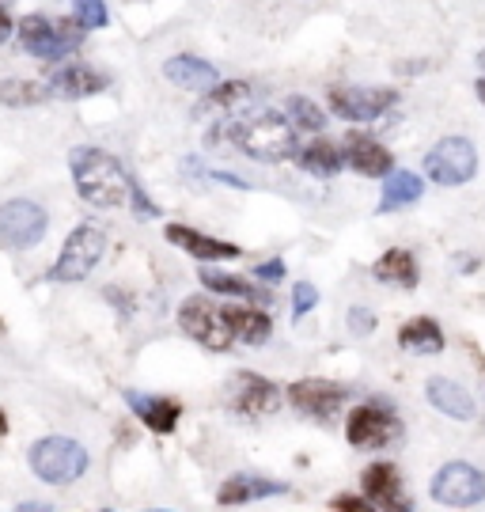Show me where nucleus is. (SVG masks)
Segmentation results:
<instances>
[{
  "mask_svg": "<svg viewBox=\"0 0 485 512\" xmlns=\"http://www.w3.org/2000/svg\"><path fill=\"white\" fill-rule=\"evenodd\" d=\"M213 137H228L243 156H251L258 164H285L288 156H296V129L277 110H262L251 118L224 122L220 133H213Z\"/></svg>",
  "mask_w": 485,
  "mask_h": 512,
  "instance_id": "obj_1",
  "label": "nucleus"
},
{
  "mask_svg": "<svg viewBox=\"0 0 485 512\" xmlns=\"http://www.w3.org/2000/svg\"><path fill=\"white\" fill-rule=\"evenodd\" d=\"M69 167L72 183H76L84 202L99 205V209H118V205H126L133 198V183H129L126 167L118 164L110 152H103V148H72Z\"/></svg>",
  "mask_w": 485,
  "mask_h": 512,
  "instance_id": "obj_2",
  "label": "nucleus"
},
{
  "mask_svg": "<svg viewBox=\"0 0 485 512\" xmlns=\"http://www.w3.org/2000/svg\"><path fill=\"white\" fill-rule=\"evenodd\" d=\"M84 27L76 19H46V16H23L19 19V46L31 57L42 61H61L65 54L80 50Z\"/></svg>",
  "mask_w": 485,
  "mask_h": 512,
  "instance_id": "obj_3",
  "label": "nucleus"
},
{
  "mask_svg": "<svg viewBox=\"0 0 485 512\" xmlns=\"http://www.w3.org/2000/svg\"><path fill=\"white\" fill-rule=\"evenodd\" d=\"M31 471L50 486H69L88 471V448L69 437H46L31 448Z\"/></svg>",
  "mask_w": 485,
  "mask_h": 512,
  "instance_id": "obj_4",
  "label": "nucleus"
},
{
  "mask_svg": "<svg viewBox=\"0 0 485 512\" xmlns=\"http://www.w3.org/2000/svg\"><path fill=\"white\" fill-rule=\"evenodd\" d=\"M103 251H107V232L99 224H80L65 239V247L57 255V266L50 277L54 281H84L95 270V262L103 258Z\"/></svg>",
  "mask_w": 485,
  "mask_h": 512,
  "instance_id": "obj_5",
  "label": "nucleus"
},
{
  "mask_svg": "<svg viewBox=\"0 0 485 512\" xmlns=\"http://www.w3.org/2000/svg\"><path fill=\"white\" fill-rule=\"evenodd\" d=\"M46 228H50V217L31 198H12V202L0 205V243L4 247L31 251V247H38V239L46 236Z\"/></svg>",
  "mask_w": 485,
  "mask_h": 512,
  "instance_id": "obj_6",
  "label": "nucleus"
},
{
  "mask_svg": "<svg viewBox=\"0 0 485 512\" xmlns=\"http://www.w3.org/2000/svg\"><path fill=\"white\" fill-rule=\"evenodd\" d=\"M478 171V152L467 137H444L425 156V175L440 186H463Z\"/></svg>",
  "mask_w": 485,
  "mask_h": 512,
  "instance_id": "obj_7",
  "label": "nucleus"
},
{
  "mask_svg": "<svg viewBox=\"0 0 485 512\" xmlns=\"http://www.w3.org/2000/svg\"><path fill=\"white\" fill-rule=\"evenodd\" d=\"M432 501L448 505V509H470L485 501V475L470 463H444L429 482Z\"/></svg>",
  "mask_w": 485,
  "mask_h": 512,
  "instance_id": "obj_8",
  "label": "nucleus"
},
{
  "mask_svg": "<svg viewBox=\"0 0 485 512\" xmlns=\"http://www.w3.org/2000/svg\"><path fill=\"white\" fill-rule=\"evenodd\" d=\"M398 103L395 88H364V84H338L330 88V107L349 122H376Z\"/></svg>",
  "mask_w": 485,
  "mask_h": 512,
  "instance_id": "obj_9",
  "label": "nucleus"
},
{
  "mask_svg": "<svg viewBox=\"0 0 485 512\" xmlns=\"http://www.w3.org/2000/svg\"><path fill=\"white\" fill-rule=\"evenodd\" d=\"M398 437V418L379 403H360L357 410H349V421H345V440L360 448V452H376V448H387L391 440Z\"/></svg>",
  "mask_w": 485,
  "mask_h": 512,
  "instance_id": "obj_10",
  "label": "nucleus"
},
{
  "mask_svg": "<svg viewBox=\"0 0 485 512\" xmlns=\"http://www.w3.org/2000/svg\"><path fill=\"white\" fill-rule=\"evenodd\" d=\"M179 327L201 342L205 349H213V353H224V349L232 346V330L224 323V311L213 308L209 300H198V296H190L186 304L179 308Z\"/></svg>",
  "mask_w": 485,
  "mask_h": 512,
  "instance_id": "obj_11",
  "label": "nucleus"
},
{
  "mask_svg": "<svg viewBox=\"0 0 485 512\" xmlns=\"http://www.w3.org/2000/svg\"><path fill=\"white\" fill-rule=\"evenodd\" d=\"M288 403L304 418L326 421L349 403V391L334 380H296V384H288Z\"/></svg>",
  "mask_w": 485,
  "mask_h": 512,
  "instance_id": "obj_12",
  "label": "nucleus"
},
{
  "mask_svg": "<svg viewBox=\"0 0 485 512\" xmlns=\"http://www.w3.org/2000/svg\"><path fill=\"white\" fill-rule=\"evenodd\" d=\"M281 387L266 380V376H254V372H235L232 376V406L247 418H262L273 414L281 406Z\"/></svg>",
  "mask_w": 485,
  "mask_h": 512,
  "instance_id": "obj_13",
  "label": "nucleus"
},
{
  "mask_svg": "<svg viewBox=\"0 0 485 512\" xmlns=\"http://www.w3.org/2000/svg\"><path fill=\"white\" fill-rule=\"evenodd\" d=\"M360 486H364V497H368L379 512L414 505V501L406 497V490H402V475H398L395 463H372V467L360 475Z\"/></svg>",
  "mask_w": 485,
  "mask_h": 512,
  "instance_id": "obj_14",
  "label": "nucleus"
},
{
  "mask_svg": "<svg viewBox=\"0 0 485 512\" xmlns=\"http://www.w3.org/2000/svg\"><path fill=\"white\" fill-rule=\"evenodd\" d=\"M345 164L353 167L364 179H387L395 171V156L379 145L376 137H364V133H353L345 141Z\"/></svg>",
  "mask_w": 485,
  "mask_h": 512,
  "instance_id": "obj_15",
  "label": "nucleus"
},
{
  "mask_svg": "<svg viewBox=\"0 0 485 512\" xmlns=\"http://www.w3.org/2000/svg\"><path fill=\"white\" fill-rule=\"evenodd\" d=\"M163 76L175 84V88H186V92H213L216 84H220V73H216V65L209 61H201L194 54H175L163 61Z\"/></svg>",
  "mask_w": 485,
  "mask_h": 512,
  "instance_id": "obj_16",
  "label": "nucleus"
},
{
  "mask_svg": "<svg viewBox=\"0 0 485 512\" xmlns=\"http://www.w3.org/2000/svg\"><path fill=\"white\" fill-rule=\"evenodd\" d=\"M254 99L251 84L247 80H228V84H216L213 92H205L194 118H216V122H235V110H243Z\"/></svg>",
  "mask_w": 485,
  "mask_h": 512,
  "instance_id": "obj_17",
  "label": "nucleus"
},
{
  "mask_svg": "<svg viewBox=\"0 0 485 512\" xmlns=\"http://www.w3.org/2000/svg\"><path fill=\"white\" fill-rule=\"evenodd\" d=\"M167 243L182 247L186 255L201 258V262H224V258H239V247L228 243V239H213L198 232V228H186V224H167Z\"/></svg>",
  "mask_w": 485,
  "mask_h": 512,
  "instance_id": "obj_18",
  "label": "nucleus"
},
{
  "mask_svg": "<svg viewBox=\"0 0 485 512\" xmlns=\"http://www.w3.org/2000/svg\"><path fill=\"white\" fill-rule=\"evenodd\" d=\"M126 395L129 410L137 414V421H144L152 433H171L182 418V406L175 399H163V395H144V391H122Z\"/></svg>",
  "mask_w": 485,
  "mask_h": 512,
  "instance_id": "obj_19",
  "label": "nucleus"
},
{
  "mask_svg": "<svg viewBox=\"0 0 485 512\" xmlns=\"http://www.w3.org/2000/svg\"><path fill=\"white\" fill-rule=\"evenodd\" d=\"M46 88H50V95H57V99H88V95L107 92V76L95 73L84 61H76V65L57 69L54 80H50Z\"/></svg>",
  "mask_w": 485,
  "mask_h": 512,
  "instance_id": "obj_20",
  "label": "nucleus"
},
{
  "mask_svg": "<svg viewBox=\"0 0 485 512\" xmlns=\"http://www.w3.org/2000/svg\"><path fill=\"white\" fill-rule=\"evenodd\" d=\"M281 494H288V482L262 478V475H232L216 490V501H220V505H251V501L281 497Z\"/></svg>",
  "mask_w": 485,
  "mask_h": 512,
  "instance_id": "obj_21",
  "label": "nucleus"
},
{
  "mask_svg": "<svg viewBox=\"0 0 485 512\" xmlns=\"http://www.w3.org/2000/svg\"><path fill=\"white\" fill-rule=\"evenodd\" d=\"M425 399H429L440 414H448L451 421H470V418H474V399H470L467 387L455 384V380L432 376L429 384H425Z\"/></svg>",
  "mask_w": 485,
  "mask_h": 512,
  "instance_id": "obj_22",
  "label": "nucleus"
},
{
  "mask_svg": "<svg viewBox=\"0 0 485 512\" xmlns=\"http://www.w3.org/2000/svg\"><path fill=\"white\" fill-rule=\"evenodd\" d=\"M372 274H376V281L395 285V289H417V281H421L417 258L410 255V251H402V247H391L387 255H379V262L372 266Z\"/></svg>",
  "mask_w": 485,
  "mask_h": 512,
  "instance_id": "obj_23",
  "label": "nucleus"
},
{
  "mask_svg": "<svg viewBox=\"0 0 485 512\" xmlns=\"http://www.w3.org/2000/svg\"><path fill=\"white\" fill-rule=\"evenodd\" d=\"M224 323L232 330V338L247 342V346H266L273 334L270 315L258 308H224Z\"/></svg>",
  "mask_w": 485,
  "mask_h": 512,
  "instance_id": "obj_24",
  "label": "nucleus"
},
{
  "mask_svg": "<svg viewBox=\"0 0 485 512\" xmlns=\"http://www.w3.org/2000/svg\"><path fill=\"white\" fill-rule=\"evenodd\" d=\"M421 194H425V183L417 179L414 171H391V175L383 179L379 213H398V209H406V205L421 202Z\"/></svg>",
  "mask_w": 485,
  "mask_h": 512,
  "instance_id": "obj_25",
  "label": "nucleus"
},
{
  "mask_svg": "<svg viewBox=\"0 0 485 512\" xmlns=\"http://www.w3.org/2000/svg\"><path fill=\"white\" fill-rule=\"evenodd\" d=\"M300 167H304L307 175H315V179H334L345 167V148L319 137L307 148H300Z\"/></svg>",
  "mask_w": 485,
  "mask_h": 512,
  "instance_id": "obj_26",
  "label": "nucleus"
},
{
  "mask_svg": "<svg viewBox=\"0 0 485 512\" xmlns=\"http://www.w3.org/2000/svg\"><path fill=\"white\" fill-rule=\"evenodd\" d=\"M398 346L410 349V353H440V349H444V330H440V323L429 319V315H417L410 323H402Z\"/></svg>",
  "mask_w": 485,
  "mask_h": 512,
  "instance_id": "obj_27",
  "label": "nucleus"
},
{
  "mask_svg": "<svg viewBox=\"0 0 485 512\" xmlns=\"http://www.w3.org/2000/svg\"><path fill=\"white\" fill-rule=\"evenodd\" d=\"M201 285L216 296H235V300H270L254 281H243V277H232L224 270H201Z\"/></svg>",
  "mask_w": 485,
  "mask_h": 512,
  "instance_id": "obj_28",
  "label": "nucleus"
},
{
  "mask_svg": "<svg viewBox=\"0 0 485 512\" xmlns=\"http://www.w3.org/2000/svg\"><path fill=\"white\" fill-rule=\"evenodd\" d=\"M50 88L35 80H0V107H38L46 103Z\"/></svg>",
  "mask_w": 485,
  "mask_h": 512,
  "instance_id": "obj_29",
  "label": "nucleus"
},
{
  "mask_svg": "<svg viewBox=\"0 0 485 512\" xmlns=\"http://www.w3.org/2000/svg\"><path fill=\"white\" fill-rule=\"evenodd\" d=\"M285 110L300 129H311V133H315V129L326 126V114L319 110V103H311V99H304V95H292Z\"/></svg>",
  "mask_w": 485,
  "mask_h": 512,
  "instance_id": "obj_30",
  "label": "nucleus"
},
{
  "mask_svg": "<svg viewBox=\"0 0 485 512\" xmlns=\"http://www.w3.org/2000/svg\"><path fill=\"white\" fill-rule=\"evenodd\" d=\"M76 23H80L84 31H99V27H107L110 23L107 0H76Z\"/></svg>",
  "mask_w": 485,
  "mask_h": 512,
  "instance_id": "obj_31",
  "label": "nucleus"
},
{
  "mask_svg": "<svg viewBox=\"0 0 485 512\" xmlns=\"http://www.w3.org/2000/svg\"><path fill=\"white\" fill-rule=\"evenodd\" d=\"M315 304H319V289H315L311 281H296V285H292V315L300 319V315H307Z\"/></svg>",
  "mask_w": 485,
  "mask_h": 512,
  "instance_id": "obj_32",
  "label": "nucleus"
},
{
  "mask_svg": "<svg viewBox=\"0 0 485 512\" xmlns=\"http://www.w3.org/2000/svg\"><path fill=\"white\" fill-rule=\"evenodd\" d=\"M349 330L360 334V338L372 334V330H376V315H372L368 308H349Z\"/></svg>",
  "mask_w": 485,
  "mask_h": 512,
  "instance_id": "obj_33",
  "label": "nucleus"
},
{
  "mask_svg": "<svg viewBox=\"0 0 485 512\" xmlns=\"http://www.w3.org/2000/svg\"><path fill=\"white\" fill-rule=\"evenodd\" d=\"M334 512H379L368 497H353V494H342L334 497Z\"/></svg>",
  "mask_w": 485,
  "mask_h": 512,
  "instance_id": "obj_34",
  "label": "nucleus"
},
{
  "mask_svg": "<svg viewBox=\"0 0 485 512\" xmlns=\"http://www.w3.org/2000/svg\"><path fill=\"white\" fill-rule=\"evenodd\" d=\"M254 277L266 281V285H277V281L285 277V262H281V258H270V262H262V266L254 270Z\"/></svg>",
  "mask_w": 485,
  "mask_h": 512,
  "instance_id": "obj_35",
  "label": "nucleus"
},
{
  "mask_svg": "<svg viewBox=\"0 0 485 512\" xmlns=\"http://www.w3.org/2000/svg\"><path fill=\"white\" fill-rule=\"evenodd\" d=\"M129 202H133V213H141V217H156V205L144 198L141 186H133V198H129Z\"/></svg>",
  "mask_w": 485,
  "mask_h": 512,
  "instance_id": "obj_36",
  "label": "nucleus"
},
{
  "mask_svg": "<svg viewBox=\"0 0 485 512\" xmlns=\"http://www.w3.org/2000/svg\"><path fill=\"white\" fill-rule=\"evenodd\" d=\"M12 31H16V23H12V16L0 8V42H8V38H12Z\"/></svg>",
  "mask_w": 485,
  "mask_h": 512,
  "instance_id": "obj_37",
  "label": "nucleus"
},
{
  "mask_svg": "<svg viewBox=\"0 0 485 512\" xmlns=\"http://www.w3.org/2000/svg\"><path fill=\"white\" fill-rule=\"evenodd\" d=\"M16 512H54V505H42V501H19Z\"/></svg>",
  "mask_w": 485,
  "mask_h": 512,
  "instance_id": "obj_38",
  "label": "nucleus"
},
{
  "mask_svg": "<svg viewBox=\"0 0 485 512\" xmlns=\"http://www.w3.org/2000/svg\"><path fill=\"white\" fill-rule=\"evenodd\" d=\"M474 92H478V99H482V103H485V76H482V80H478V84H474Z\"/></svg>",
  "mask_w": 485,
  "mask_h": 512,
  "instance_id": "obj_39",
  "label": "nucleus"
},
{
  "mask_svg": "<svg viewBox=\"0 0 485 512\" xmlns=\"http://www.w3.org/2000/svg\"><path fill=\"white\" fill-rule=\"evenodd\" d=\"M478 65H482V69H485V50H482V54H478Z\"/></svg>",
  "mask_w": 485,
  "mask_h": 512,
  "instance_id": "obj_40",
  "label": "nucleus"
},
{
  "mask_svg": "<svg viewBox=\"0 0 485 512\" xmlns=\"http://www.w3.org/2000/svg\"><path fill=\"white\" fill-rule=\"evenodd\" d=\"M148 512H167V509H148Z\"/></svg>",
  "mask_w": 485,
  "mask_h": 512,
  "instance_id": "obj_41",
  "label": "nucleus"
},
{
  "mask_svg": "<svg viewBox=\"0 0 485 512\" xmlns=\"http://www.w3.org/2000/svg\"><path fill=\"white\" fill-rule=\"evenodd\" d=\"M107 512H110V509H107Z\"/></svg>",
  "mask_w": 485,
  "mask_h": 512,
  "instance_id": "obj_42",
  "label": "nucleus"
}]
</instances>
